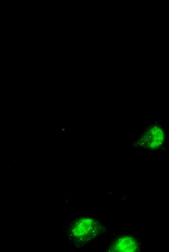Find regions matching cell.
<instances>
[{"mask_svg": "<svg viewBox=\"0 0 169 252\" xmlns=\"http://www.w3.org/2000/svg\"><path fill=\"white\" fill-rule=\"evenodd\" d=\"M101 229V224L96 220L81 217L71 221L68 229V236L73 243L82 245L96 238Z\"/></svg>", "mask_w": 169, "mask_h": 252, "instance_id": "6da1fadb", "label": "cell"}, {"mask_svg": "<svg viewBox=\"0 0 169 252\" xmlns=\"http://www.w3.org/2000/svg\"><path fill=\"white\" fill-rule=\"evenodd\" d=\"M165 142V134L162 129L157 125L149 126L143 133L137 142L139 146L150 150L161 148Z\"/></svg>", "mask_w": 169, "mask_h": 252, "instance_id": "7a4b0ae2", "label": "cell"}, {"mask_svg": "<svg viewBox=\"0 0 169 252\" xmlns=\"http://www.w3.org/2000/svg\"><path fill=\"white\" fill-rule=\"evenodd\" d=\"M136 240L131 236H123L116 239L109 246L111 252H136L138 250Z\"/></svg>", "mask_w": 169, "mask_h": 252, "instance_id": "3957f363", "label": "cell"}]
</instances>
